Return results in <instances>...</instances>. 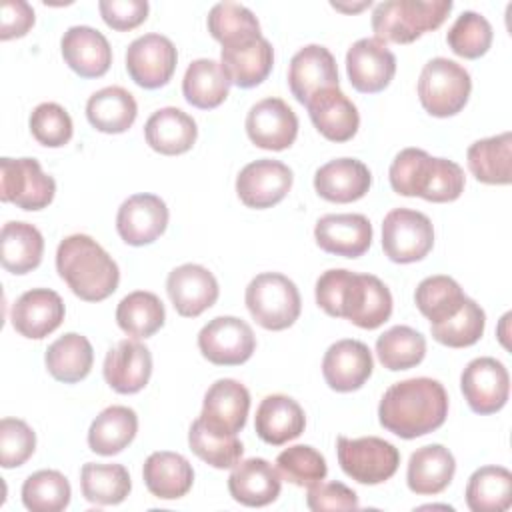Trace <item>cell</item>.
Segmentation results:
<instances>
[{
    "label": "cell",
    "instance_id": "3",
    "mask_svg": "<svg viewBox=\"0 0 512 512\" xmlns=\"http://www.w3.org/2000/svg\"><path fill=\"white\" fill-rule=\"evenodd\" d=\"M56 270L68 288L86 302L106 300L120 282L118 264L88 234H72L58 244Z\"/></svg>",
    "mask_w": 512,
    "mask_h": 512
},
{
    "label": "cell",
    "instance_id": "43",
    "mask_svg": "<svg viewBox=\"0 0 512 512\" xmlns=\"http://www.w3.org/2000/svg\"><path fill=\"white\" fill-rule=\"evenodd\" d=\"M188 446L200 460L218 470L234 468L244 454V446L236 434L214 430L200 418L190 424Z\"/></svg>",
    "mask_w": 512,
    "mask_h": 512
},
{
    "label": "cell",
    "instance_id": "1",
    "mask_svg": "<svg viewBox=\"0 0 512 512\" xmlns=\"http://www.w3.org/2000/svg\"><path fill=\"white\" fill-rule=\"evenodd\" d=\"M316 304L328 316L346 318L364 330L382 326L392 314V294L380 278L344 268L326 270L316 280Z\"/></svg>",
    "mask_w": 512,
    "mask_h": 512
},
{
    "label": "cell",
    "instance_id": "23",
    "mask_svg": "<svg viewBox=\"0 0 512 512\" xmlns=\"http://www.w3.org/2000/svg\"><path fill=\"white\" fill-rule=\"evenodd\" d=\"M250 392L232 378L216 380L204 394L200 420L214 430L238 434L248 418Z\"/></svg>",
    "mask_w": 512,
    "mask_h": 512
},
{
    "label": "cell",
    "instance_id": "47",
    "mask_svg": "<svg viewBox=\"0 0 512 512\" xmlns=\"http://www.w3.org/2000/svg\"><path fill=\"white\" fill-rule=\"evenodd\" d=\"M70 496V482L58 470H38L22 484V504L32 512H60Z\"/></svg>",
    "mask_w": 512,
    "mask_h": 512
},
{
    "label": "cell",
    "instance_id": "4",
    "mask_svg": "<svg viewBox=\"0 0 512 512\" xmlns=\"http://www.w3.org/2000/svg\"><path fill=\"white\" fill-rule=\"evenodd\" d=\"M390 186L402 196L428 202H454L464 192V170L448 158H434L420 148L400 150L388 170Z\"/></svg>",
    "mask_w": 512,
    "mask_h": 512
},
{
    "label": "cell",
    "instance_id": "48",
    "mask_svg": "<svg viewBox=\"0 0 512 512\" xmlns=\"http://www.w3.org/2000/svg\"><path fill=\"white\" fill-rule=\"evenodd\" d=\"M486 326V314L484 310L466 296L462 308L448 320L440 324H430L432 338L448 348H466L476 344Z\"/></svg>",
    "mask_w": 512,
    "mask_h": 512
},
{
    "label": "cell",
    "instance_id": "24",
    "mask_svg": "<svg viewBox=\"0 0 512 512\" xmlns=\"http://www.w3.org/2000/svg\"><path fill=\"white\" fill-rule=\"evenodd\" d=\"M314 238L328 254L358 258L372 244V224L364 214H326L316 222Z\"/></svg>",
    "mask_w": 512,
    "mask_h": 512
},
{
    "label": "cell",
    "instance_id": "18",
    "mask_svg": "<svg viewBox=\"0 0 512 512\" xmlns=\"http://www.w3.org/2000/svg\"><path fill=\"white\" fill-rule=\"evenodd\" d=\"M288 86L292 96L304 106L320 90L338 88V66L332 52L320 44L300 48L290 60Z\"/></svg>",
    "mask_w": 512,
    "mask_h": 512
},
{
    "label": "cell",
    "instance_id": "14",
    "mask_svg": "<svg viewBox=\"0 0 512 512\" xmlns=\"http://www.w3.org/2000/svg\"><path fill=\"white\" fill-rule=\"evenodd\" d=\"M292 180L294 174L284 162L260 158L240 170L236 176V194L244 206L264 210L286 198Z\"/></svg>",
    "mask_w": 512,
    "mask_h": 512
},
{
    "label": "cell",
    "instance_id": "20",
    "mask_svg": "<svg viewBox=\"0 0 512 512\" xmlns=\"http://www.w3.org/2000/svg\"><path fill=\"white\" fill-rule=\"evenodd\" d=\"M374 360L370 348L360 340L334 342L322 360V376L336 392H354L372 376Z\"/></svg>",
    "mask_w": 512,
    "mask_h": 512
},
{
    "label": "cell",
    "instance_id": "9",
    "mask_svg": "<svg viewBox=\"0 0 512 512\" xmlns=\"http://www.w3.org/2000/svg\"><path fill=\"white\" fill-rule=\"evenodd\" d=\"M434 246V228L426 214L394 208L382 222V250L396 264H412L428 256Z\"/></svg>",
    "mask_w": 512,
    "mask_h": 512
},
{
    "label": "cell",
    "instance_id": "50",
    "mask_svg": "<svg viewBox=\"0 0 512 512\" xmlns=\"http://www.w3.org/2000/svg\"><path fill=\"white\" fill-rule=\"evenodd\" d=\"M276 470L294 486L310 488L326 478L328 466L324 456L306 444H296L282 450L276 458Z\"/></svg>",
    "mask_w": 512,
    "mask_h": 512
},
{
    "label": "cell",
    "instance_id": "35",
    "mask_svg": "<svg viewBox=\"0 0 512 512\" xmlns=\"http://www.w3.org/2000/svg\"><path fill=\"white\" fill-rule=\"evenodd\" d=\"M138 116L134 96L122 86H106L94 92L86 102L88 122L104 134L126 132Z\"/></svg>",
    "mask_w": 512,
    "mask_h": 512
},
{
    "label": "cell",
    "instance_id": "37",
    "mask_svg": "<svg viewBox=\"0 0 512 512\" xmlns=\"http://www.w3.org/2000/svg\"><path fill=\"white\" fill-rule=\"evenodd\" d=\"M44 362L54 380L76 384L90 374L94 350L86 336L68 332L48 346Z\"/></svg>",
    "mask_w": 512,
    "mask_h": 512
},
{
    "label": "cell",
    "instance_id": "38",
    "mask_svg": "<svg viewBox=\"0 0 512 512\" xmlns=\"http://www.w3.org/2000/svg\"><path fill=\"white\" fill-rule=\"evenodd\" d=\"M138 432V416L128 406L104 408L88 430V446L100 456H114L122 452Z\"/></svg>",
    "mask_w": 512,
    "mask_h": 512
},
{
    "label": "cell",
    "instance_id": "17",
    "mask_svg": "<svg viewBox=\"0 0 512 512\" xmlns=\"http://www.w3.org/2000/svg\"><path fill=\"white\" fill-rule=\"evenodd\" d=\"M168 206L156 194L126 198L116 214V230L130 246H146L158 240L168 226Z\"/></svg>",
    "mask_w": 512,
    "mask_h": 512
},
{
    "label": "cell",
    "instance_id": "41",
    "mask_svg": "<svg viewBox=\"0 0 512 512\" xmlns=\"http://www.w3.org/2000/svg\"><path fill=\"white\" fill-rule=\"evenodd\" d=\"M80 488L88 502L98 506H114L128 498L132 482L122 464L86 462L80 470Z\"/></svg>",
    "mask_w": 512,
    "mask_h": 512
},
{
    "label": "cell",
    "instance_id": "13",
    "mask_svg": "<svg viewBox=\"0 0 512 512\" xmlns=\"http://www.w3.org/2000/svg\"><path fill=\"white\" fill-rule=\"evenodd\" d=\"M460 390L472 412L494 414L504 408L510 394L508 370L496 358H474L460 376Z\"/></svg>",
    "mask_w": 512,
    "mask_h": 512
},
{
    "label": "cell",
    "instance_id": "45",
    "mask_svg": "<svg viewBox=\"0 0 512 512\" xmlns=\"http://www.w3.org/2000/svg\"><path fill=\"white\" fill-rule=\"evenodd\" d=\"M376 354L390 372L410 370L426 356V338L410 326H392L376 340Z\"/></svg>",
    "mask_w": 512,
    "mask_h": 512
},
{
    "label": "cell",
    "instance_id": "54",
    "mask_svg": "<svg viewBox=\"0 0 512 512\" xmlns=\"http://www.w3.org/2000/svg\"><path fill=\"white\" fill-rule=\"evenodd\" d=\"M102 20L118 32H128L140 26L148 16L146 0H102L98 2Z\"/></svg>",
    "mask_w": 512,
    "mask_h": 512
},
{
    "label": "cell",
    "instance_id": "27",
    "mask_svg": "<svg viewBox=\"0 0 512 512\" xmlns=\"http://www.w3.org/2000/svg\"><path fill=\"white\" fill-rule=\"evenodd\" d=\"M280 490V472L264 458H246L228 476V492L242 506H268L280 496Z\"/></svg>",
    "mask_w": 512,
    "mask_h": 512
},
{
    "label": "cell",
    "instance_id": "19",
    "mask_svg": "<svg viewBox=\"0 0 512 512\" xmlns=\"http://www.w3.org/2000/svg\"><path fill=\"white\" fill-rule=\"evenodd\" d=\"M166 292L180 316L196 318L214 306L220 288L208 268L200 264H182L168 274Z\"/></svg>",
    "mask_w": 512,
    "mask_h": 512
},
{
    "label": "cell",
    "instance_id": "46",
    "mask_svg": "<svg viewBox=\"0 0 512 512\" xmlns=\"http://www.w3.org/2000/svg\"><path fill=\"white\" fill-rule=\"evenodd\" d=\"M208 32L222 46L254 40L260 34V22L252 10L236 2H218L208 12Z\"/></svg>",
    "mask_w": 512,
    "mask_h": 512
},
{
    "label": "cell",
    "instance_id": "10",
    "mask_svg": "<svg viewBox=\"0 0 512 512\" xmlns=\"http://www.w3.org/2000/svg\"><path fill=\"white\" fill-rule=\"evenodd\" d=\"M56 194V182L34 158L0 160V200L22 210H42Z\"/></svg>",
    "mask_w": 512,
    "mask_h": 512
},
{
    "label": "cell",
    "instance_id": "16",
    "mask_svg": "<svg viewBox=\"0 0 512 512\" xmlns=\"http://www.w3.org/2000/svg\"><path fill=\"white\" fill-rule=\"evenodd\" d=\"M246 134L258 148L286 150L298 136V116L282 98H264L248 110Z\"/></svg>",
    "mask_w": 512,
    "mask_h": 512
},
{
    "label": "cell",
    "instance_id": "44",
    "mask_svg": "<svg viewBox=\"0 0 512 512\" xmlns=\"http://www.w3.org/2000/svg\"><path fill=\"white\" fill-rule=\"evenodd\" d=\"M464 300L466 296L460 284L444 274L424 278L414 292V302L430 324H440L452 318L462 308Z\"/></svg>",
    "mask_w": 512,
    "mask_h": 512
},
{
    "label": "cell",
    "instance_id": "2",
    "mask_svg": "<svg viewBox=\"0 0 512 512\" xmlns=\"http://www.w3.org/2000/svg\"><path fill=\"white\" fill-rule=\"evenodd\" d=\"M448 416V394L434 378H408L392 384L378 406L380 424L412 440L438 430Z\"/></svg>",
    "mask_w": 512,
    "mask_h": 512
},
{
    "label": "cell",
    "instance_id": "56",
    "mask_svg": "<svg viewBox=\"0 0 512 512\" xmlns=\"http://www.w3.org/2000/svg\"><path fill=\"white\" fill-rule=\"evenodd\" d=\"M372 2L368 0V2H362V4H358V6H344V4H336V2H332V8H336V10H342V12H358V10H362V8H368Z\"/></svg>",
    "mask_w": 512,
    "mask_h": 512
},
{
    "label": "cell",
    "instance_id": "33",
    "mask_svg": "<svg viewBox=\"0 0 512 512\" xmlns=\"http://www.w3.org/2000/svg\"><path fill=\"white\" fill-rule=\"evenodd\" d=\"M142 478L148 492L160 500H176L190 492L194 470L178 452H152L142 468Z\"/></svg>",
    "mask_w": 512,
    "mask_h": 512
},
{
    "label": "cell",
    "instance_id": "8",
    "mask_svg": "<svg viewBox=\"0 0 512 512\" xmlns=\"http://www.w3.org/2000/svg\"><path fill=\"white\" fill-rule=\"evenodd\" d=\"M336 454L342 472L368 486L390 480L400 466L398 448L378 436H338Z\"/></svg>",
    "mask_w": 512,
    "mask_h": 512
},
{
    "label": "cell",
    "instance_id": "7",
    "mask_svg": "<svg viewBox=\"0 0 512 512\" xmlns=\"http://www.w3.org/2000/svg\"><path fill=\"white\" fill-rule=\"evenodd\" d=\"M472 90V78L464 66L448 58H432L418 78V98L422 108L436 118L458 114Z\"/></svg>",
    "mask_w": 512,
    "mask_h": 512
},
{
    "label": "cell",
    "instance_id": "11",
    "mask_svg": "<svg viewBox=\"0 0 512 512\" xmlns=\"http://www.w3.org/2000/svg\"><path fill=\"white\" fill-rule=\"evenodd\" d=\"M198 348L216 366H238L254 354L256 336L242 318L216 316L198 332Z\"/></svg>",
    "mask_w": 512,
    "mask_h": 512
},
{
    "label": "cell",
    "instance_id": "55",
    "mask_svg": "<svg viewBox=\"0 0 512 512\" xmlns=\"http://www.w3.org/2000/svg\"><path fill=\"white\" fill-rule=\"evenodd\" d=\"M34 26V10L24 0H6L0 8V40L22 38Z\"/></svg>",
    "mask_w": 512,
    "mask_h": 512
},
{
    "label": "cell",
    "instance_id": "36",
    "mask_svg": "<svg viewBox=\"0 0 512 512\" xmlns=\"http://www.w3.org/2000/svg\"><path fill=\"white\" fill-rule=\"evenodd\" d=\"M44 254V238L40 230L28 222H6L0 232V260L12 274H28L40 266Z\"/></svg>",
    "mask_w": 512,
    "mask_h": 512
},
{
    "label": "cell",
    "instance_id": "22",
    "mask_svg": "<svg viewBox=\"0 0 512 512\" xmlns=\"http://www.w3.org/2000/svg\"><path fill=\"white\" fill-rule=\"evenodd\" d=\"M104 380L118 394L140 392L152 374V354L136 338L120 340L104 358Z\"/></svg>",
    "mask_w": 512,
    "mask_h": 512
},
{
    "label": "cell",
    "instance_id": "15",
    "mask_svg": "<svg viewBox=\"0 0 512 512\" xmlns=\"http://www.w3.org/2000/svg\"><path fill=\"white\" fill-rule=\"evenodd\" d=\"M346 74L354 90L382 92L396 74V56L378 38H360L346 52Z\"/></svg>",
    "mask_w": 512,
    "mask_h": 512
},
{
    "label": "cell",
    "instance_id": "32",
    "mask_svg": "<svg viewBox=\"0 0 512 512\" xmlns=\"http://www.w3.org/2000/svg\"><path fill=\"white\" fill-rule=\"evenodd\" d=\"M456 472V460L442 444H428L412 452L406 470L408 488L418 496H434L448 488Z\"/></svg>",
    "mask_w": 512,
    "mask_h": 512
},
{
    "label": "cell",
    "instance_id": "31",
    "mask_svg": "<svg viewBox=\"0 0 512 512\" xmlns=\"http://www.w3.org/2000/svg\"><path fill=\"white\" fill-rule=\"evenodd\" d=\"M148 146L164 156H178L188 152L198 136L196 122L180 108L166 106L156 110L144 126Z\"/></svg>",
    "mask_w": 512,
    "mask_h": 512
},
{
    "label": "cell",
    "instance_id": "39",
    "mask_svg": "<svg viewBox=\"0 0 512 512\" xmlns=\"http://www.w3.org/2000/svg\"><path fill=\"white\" fill-rule=\"evenodd\" d=\"M230 92V80L220 62L212 58H198L190 62L182 78V94L188 104L200 110L218 108Z\"/></svg>",
    "mask_w": 512,
    "mask_h": 512
},
{
    "label": "cell",
    "instance_id": "5",
    "mask_svg": "<svg viewBox=\"0 0 512 512\" xmlns=\"http://www.w3.org/2000/svg\"><path fill=\"white\" fill-rule=\"evenodd\" d=\"M452 0H386L372 12L374 38L380 42L410 44L424 32L444 24L452 10Z\"/></svg>",
    "mask_w": 512,
    "mask_h": 512
},
{
    "label": "cell",
    "instance_id": "52",
    "mask_svg": "<svg viewBox=\"0 0 512 512\" xmlns=\"http://www.w3.org/2000/svg\"><path fill=\"white\" fill-rule=\"evenodd\" d=\"M36 450L34 430L20 418L0 420V464L2 468L22 466Z\"/></svg>",
    "mask_w": 512,
    "mask_h": 512
},
{
    "label": "cell",
    "instance_id": "30",
    "mask_svg": "<svg viewBox=\"0 0 512 512\" xmlns=\"http://www.w3.org/2000/svg\"><path fill=\"white\" fill-rule=\"evenodd\" d=\"M306 416L302 406L286 394L266 396L254 416L258 438L270 446H282L304 432Z\"/></svg>",
    "mask_w": 512,
    "mask_h": 512
},
{
    "label": "cell",
    "instance_id": "21",
    "mask_svg": "<svg viewBox=\"0 0 512 512\" xmlns=\"http://www.w3.org/2000/svg\"><path fill=\"white\" fill-rule=\"evenodd\" d=\"M64 314L66 308L58 292L50 288H32L12 304L10 320L20 336L40 340L62 324Z\"/></svg>",
    "mask_w": 512,
    "mask_h": 512
},
{
    "label": "cell",
    "instance_id": "34",
    "mask_svg": "<svg viewBox=\"0 0 512 512\" xmlns=\"http://www.w3.org/2000/svg\"><path fill=\"white\" fill-rule=\"evenodd\" d=\"M472 176L482 184L504 186L512 180V134L482 138L470 144L466 152Z\"/></svg>",
    "mask_w": 512,
    "mask_h": 512
},
{
    "label": "cell",
    "instance_id": "29",
    "mask_svg": "<svg viewBox=\"0 0 512 512\" xmlns=\"http://www.w3.org/2000/svg\"><path fill=\"white\" fill-rule=\"evenodd\" d=\"M274 64L272 44L258 36L248 42L222 46L220 66L226 72L230 84L238 88H254L262 84Z\"/></svg>",
    "mask_w": 512,
    "mask_h": 512
},
{
    "label": "cell",
    "instance_id": "53",
    "mask_svg": "<svg viewBox=\"0 0 512 512\" xmlns=\"http://www.w3.org/2000/svg\"><path fill=\"white\" fill-rule=\"evenodd\" d=\"M306 504L314 512L356 510L358 494L342 482H318L308 488Z\"/></svg>",
    "mask_w": 512,
    "mask_h": 512
},
{
    "label": "cell",
    "instance_id": "25",
    "mask_svg": "<svg viewBox=\"0 0 512 512\" xmlns=\"http://www.w3.org/2000/svg\"><path fill=\"white\" fill-rule=\"evenodd\" d=\"M314 128L330 142H348L360 126L354 102L338 88H326L306 102Z\"/></svg>",
    "mask_w": 512,
    "mask_h": 512
},
{
    "label": "cell",
    "instance_id": "49",
    "mask_svg": "<svg viewBox=\"0 0 512 512\" xmlns=\"http://www.w3.org/2000/svg\"><path fill=\"white\" fill-rule=\"evenodd\" d=\"M492 38H494V32L490 22L482 14L472 10L462 12L446 34V42L450 50L456 56H462L468 60L484 56L492 46Z\"/></svg>",
    "mask_w": 512,
    "mask_h": 512
},
{
    "label": "cell",
    "instance_id": "26",
    "mask_svg": "<svg viewBox=\"0 0 512 512\" xmlns=\"http://www.w3.org/2000/svg\"><path fill=\"white\" fill-rule=\"evenodd\" d=\"M64 62L82 78H100L112 64V48L92 26H72L60 40Z\"/></svg>",
    "mask_w": 512,
    "mask_h": 512
},
{
    "label": "cell",
    "instance_id": "6",
    "mask_svg": "<svg viewBox=\"0 0 512 512\" xmlns=\"http://www.w3.org/2000/svg\"><path fill=\"white\" fill-rule=\"evenodd\" d=\"M250 316L266 330H286L300 316V292L280 272H262L250 280L244 294Z\"/></svg>",
    "mask_w": 512,
    "mask_h": 512
},
{
    "label": "cell",
    "instance_id": "12",
    "mask_svg": "<svg viewBox=\"0 0 512 512\" xmlns=\"http://www.w3.org/2000/svg\"><path fill=\"white\" fill-rule=\"evenodd\" d=\"M178 62L176 46L162 34H144L130 42L126 50L128 76L146 90H156L170 82Z\"/></svg>",
    "mask_w": 512,
    "mask_h": 512
},
{
    "label": "cell",
    "instance_id": "28",
    "mask_svg": "<svg viewBox=\"0 0 512 512\" xmlns=\"http://www.w3.org/2000/svg\"><path fill=\"white\" fill-rule=\"evenodd\" d=\"M372 186L368 166L356 158H336L320 166L314 174V188L320 198L336 204L356 202Z\"/></svg>",
    "mask_w": 512,
    "mask_h": 512
},
{
    "label": "cell",
    "instance_id": "51",
    "mask_svg": "<svg viewBox=\"0 0 512 512\" xmlns=\"http://www.w3.org/2000/svg\"><path fill=\"white\" fill-rule=\"evenodd\" d=\"M30 132L38 144L60 148L70 142L74 126L70 114L56 102H42L30 114Z\"/></svg>",
    "mask_w": 512,
    "mask_h": 512
},
{
    "label": "cell",
    "instance_id": "42",
    "mask_svg": "<svg viewBox=\"0 0 512 512\" xmlns=\"http://www.w3.org/2000/svg\"><path fill=\"white\" fill-rule=\"evenodd\" d=\"M164 320V304L154 292H130L120 300L116 308V322L120 330L132 338H148L156 334L164 326Z\"/></svg>",
    "mask_w": 512,
    "mask_h": 512
},
{
    "label": "cell",
    "instance_id": "40",
    "mask_svg": "<svg viewBox=\"0 0 512 512\" xmlns=\"http://www.w3.org/2000/svg\"><path fill=\"white\" fill-rule=\"evenodd\" d=\"M466 504L472 512H504L512 504V474L504 466L478 468L466 486Z\"/></svg>",
    "mask_w": 512,
    "mask_h": 512
}]
</instances>
